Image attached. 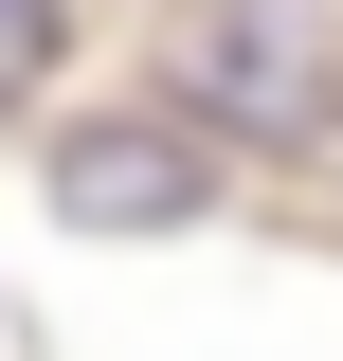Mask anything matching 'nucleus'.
<instances>
[{
  "label": "nucleus",
  "instance_id": "nucleus-1",
  "mask_svg": "<svg viewBox=\"0 0 343 361\" xmlns=\"http://www.w3.org/2000/svg\"><path fill=\"white\" fill-rule=\"evenodd\" d=\"M54 217H73V235H181V217H199V145H181V127L54 145Z\"/></svg>",
  "mask_w": 343,
  "mask_h": 361
},
{
  "label": "nucleus",
  "instance_id": "nucleus-2",
  "mask_svg": "<svg viewBox=\"0 0 343 361\" xmlns=\"http://www.w3.org/2000/svg\"><path fill=\"white\" fill-rule=\"evenodd\" d=\"M37 73H54V0H0V109H18Z\"/></svg>",
  "mask_w": 343,
  "mask_h": 361
}]
</instances>
